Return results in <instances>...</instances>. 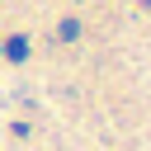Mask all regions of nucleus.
<instances>
[{"label":"nucleus","mask_w":151,"mask_h":151,"mask_svg":"<svg viewBox=\"0 0 151 151\" xmlns=\"http://www.w3.org/2000/svg\"><path fill=\"white\" fill-rule=\"evenodd\" d=\"M5 57H9V61H24V57H28V38H9V42H5Z\"/></svg>","instance_id":"f03ea898"},{"label":"nucleus","mask_w":151,"mask_h":151,"mask_svg":"<svg viewBox=\"0 0 151 151\" xmlns=\"http://www.w3.org/2000/svg\"><path fill=\"white\" fill-rule=\"evenodd\" d=\"M57 38H61V42H76V38H80V19H61V24H57Z\"/></svg>","instance_id":"f257e3e1"}]
</instances>
